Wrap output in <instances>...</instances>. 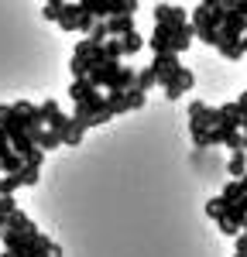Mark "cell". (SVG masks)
Returning a JSON list of instances; mask_svg holds the SVG:
<instances>
[{
	"instance_id": "6da1fadb",
	"label": "cell",
	"mask_w": 247,
	"mask_h": 257,
	"mask_svg": "<svg viewBox=\"0 0 247 257\" xmlns=\"http://www.w3.org/2000/svg\"><path fill=\"white\" fill-rule=\"evenodd\" d=\"M192 24H155L151 35V52H185L192 45Z\"/></svg>"
},
{
	"instance_id": "7a4b0ae2",
	"label": "cell",
	"mask_w": 247,
	"mask_h": 257,
	"mask_svg": "<svg viewBox=\"0 0 247 257\" xmlns=\"http://www.w3.org/2000/svg\"><path fill=\"white\" fill-rule=\"evenodd\" d=\"M151 69H155V79L165 86V82L172 79V76H175L182 65H179V55H175V52H155V59H151Z\"/></svg>"
},
{
	"instance_id": "3957f363",
	"label": "cell",
	"mask_w": 247,
	"mask_h": 257,
	"mask_svg": "<svg viewBox=\"0 0 247 257\" xmlns=\"http://www.w3.org/2000/svg\"><path fill=\"white\" fill-rule=\"evenodd\" d=\"M192 86H196V76H192L189 69H179L172 79L165 82V96H168V99H179L182 93H189Z\"/></svg>"
},
{
	"instance_id": "277c9868",
	"label": "cell",
	"mask_w": 247,
	"mask_h": 257,
	"mask_svg": "<svg viewBox=\"0 0 247 257\" xmlns=\"http://www.w3.org/2000/svg\"><path fill=\"white\" fill-rule=\"evenodd\" d=\"M55 134L62 138V144H65V148H79V144H82V134H86V127H82L76 117H69V120L59 127V131H55Z\"/></svg>"
},
{
	"instance_id": "5b68a950",
	"label": "cell",
	"mask_w": 247,
	"mask_h": 257,
	"mask_svg": "<svg viewBox=\"0 0 247 257\" xmlns=\"http://www.w3.org/2000/svg\"><path fill=\"white\" fill-rule=\"evenodd\" d=\"M38 113H41V123H48L52 131H59L62 123L69 120V117H65V113L59 110V103H55V99H45V103L38 106Z\"/></svg>"
},
{
	"instance_id": "8992f818",
	"label": "cell",
	"mask_w": 247,
	"mask_h": 257,
	"mask_svg": "<svg viewBox=\"0 0 247 257\" xmlns=\"http://www.w3.org/2000/svg\"><path fill=\"white\" fill-rule=\"evenodd\" d=\"M106 31H110V38L131 35L134 31V14H113V18H106Z\"/></svg>"
},
{
	"instance_id": "52a82bcc",
	"label": "cell",
	"mask_w": 247,
	"mask_h": 257,
	"mask_svg": "<svg viewBox=\"0 0 247 257\" xmlns=\"http://www.w3.org/2000/svg\"><path fill=\"white\" fill-rule=\"evenodd\" d=\"M155 21H158V24H185V11L182 7H172V4H158V7H155Z\"/></svg>"
},
{
	"instance_id": "ba28073f",
	"label": "cell",
	"mask_w": 247,
	"mask_h": 257,
	"mask_svg": "<svg viewBox=\"0 0 247 257\" xmlns=\"http://www.w3.org/2000/svg\"><path fill=\"white\" fill-rule=\"evenodd\" d=\"M240 38H244V35H240ZM240 38H233V35H230V38H220V41H216V52H220L223 59L237 62L240 55H247V52H244V41H240Z\"/></svg>"
},
{
	"instance_id": "9c48e42d",
	"label": "cell",
	"mask_w": 247,
	"mask_h": 257,
	"mask_svg": "<svg viewBox=\"0 0 247 257\" xmlns=\"http://www.w3.org/2000/svg\"><path fill=\"white\" fill-rule=\"evenodd\" d=\"M79 4H69V0H65V7H62L59 11V21H55V24H59L62 31H76V28H79Z\"/></svg>"
},
{
	"instance_id": "30bf717a",
	"label": "cell",
	"mask_w": 247,
	"mask_h": 257,
	"mask_svg": "<svg viewBox=\"0 0 247 257\" xmlns=\"http://www.w3.org/2000/svg\"><path fill=\"white\" fill-rule=\"evenodd\" d=\"M96 89H100L96 82H89V79H86V76H82V79H76V82H72V86H69V96H72V103H82V99L96 96Z\"/></svg>"
},
{
	"instance_id": "8fae6325",
	"label": "cell",
	"mask_w": 247,
	"mask_h": 257,
	"mask_svg": "<svg viewBox=\"0 0 247 257\" xmlns=\"http://www.w3.org/2000/svg\"><path fill=\"white\" fill-rule=\"evenodd\" d=\"M103 4V14L113 18V14H134L138 11V0H100Z\"/></svg>"
},
{
	"instance_id": "7c38bea8",
	"label": "cell",
	"mask_w": 247,
	"mask_h": 257,
	"mask_svg": "<svg viewBox=\"0 0 247 257\" xmlns=\"http://www.w3.org/2000/svg\"><path fill=\"white\" fill-rule=\"evenodd\" d=\"M35 144H38L41 151H55V148H62V138L52 131V127H41V134L35 138Z\"/></svg>"
},
{
	"instance_id": "4fadbf2b",
	"label": "cell",
	"mask_w": 247,
	"mask_h": 257,
	"mask_svg": "<svg viewBox=\"0 0 247 257\" xmlns=\"http://www.w3.org/2000/svg\"><path fill=\"white\" fill-rule=\"evenodd\" d=\"M38 175H41V165H31V161H24V165H21V172H18L21 185H35Z\"/></svg>"
},
{
	"instance_id": "5bb4252c",
	"label": "cell",
	"mask_w": 247,
	"mask_h": 257,
	"mask_svg": "<svg viewBox=\"0 0 247 257\" xmlns=\"http://www.w3.org/2000/svg\"><path fill=\"white\" fill-rule=\"evenodd\" d=\"M120 45H124V55H138L144 48V38L138 35V31H131V35H124L120 38Z\"/></svg>"
},
{
	"instance_id": "9a60e30c",
	"label": "cell",
	"mask_w": 247,
	"mask_h": 257,
	"mask_svg": "<svg viewBox=\"0 0 247 257\" xmlns=\"http://www.w3.org/2000/svg\"><path fill=\"white\" fill-rule=\"evenodd\" d=\"M103 55L110 62H120L124 59V45H120V38H106L103 41Z\"/></svg>"
},
{
	"instance_id": "2e32d148",
	"label": "cell",
	"mask_w": 247,
	"mask_h": 257,
	"mask_svg": "<svg viewBox=\"0 0 247 257\" xmlns=\"http://www.w3.org/2000/svg\"><path fill=\"white\" fill-rule=\"evenodd\" d=\"M230 175L233 178L247 175V151H233V158H230Z\"/></svg>"
},
{
	"instance_id": "e0dca14e",
	"label": "cell",
	"mask_w": 247,
	"mask_h": 257,
	"mask_svg": "<svg viewBox=\"0 0 247 257\" xmlns=\"http://www.w3.org/2000/svg\"><path fill=\"white\" fill-rule=\"evenodd\" d=\"M141 93H151V86H158V79H155V69H141L138 72V82H134Z\"/></svg>"
},
{
	"instance_id": "ac0fdd59",
	"label": "cell",
	"mask_w": 247,
	"mask_h": 257,
	"mask_svg": "<svg viewBox=\"0 0 247 257\" xmlns=\"http://www.w3.org/2000/svg\"><path fill=\"white\" fill-rule=\"evenodd\" d=\"M18 189H21V178H18V172H14V175H4V178H0V192H4V196H14Z\"/></svg>"
},
{
	"instance_id": "d6986e66",
	"label": "cell",
	"mask_w": 247,
	"mask_h": 257,
	"mask_svg": "<svg viewBox=\"0 0 247 257\" xmlns=\"http://www.w3.org/2000/svg\"><path fill=\"white\" fill-rule=\"evenodd\" d=\"M79 7L86 11V14H93L96 21H106V14H103V4H100V0H79Z\"/></svg>"
},
{
	"instance_id": "ffe728a7",
	"label": "cell",
	"mask_w": 247,
	"mask_h": 257,
	"mask_svg": "<svg viewBox=\"0 0 247 257\" xmlns=\"http://www.w3.org/2000/svg\"><path fill=\"white\" fill-rule=\"evenodd\" d=\"M89 38H93V41H100V45H103L106 38H110V31H106V21H96V24H93V31H89Z\"/></svg>"
},
{
	"instance_id": "44dd1931",
	"label": "cell",
	"mask_w": 247,
	"mask_h": 257,
	"mask_svg": "<svg viewBox=\"0 0 247 257\" xmlns=\"http://www.w3.org/2000/svg\"><path fill=\"white\" fill-rule=\"evenodd\" d=\"M62 7H65V4H62ZM62 7H55V4H45V11H41V14H45V21H59V11Z\"/></svg>"
},
{
	"instance_id": "7402d4cb",
	"label": "cell",
	"mask_w": 247,
	"mask_h": 257,
	"mask_svg": "<svg viewBox=\"0 0 247 257\" xmlns=\"http://www.w3.org/2000/svg\"><path fill=\"white\" fill-rule=\"evenodd\" d=\"M237 106H240V113H244V120H247V93H240V99H237Z\"/></svg>"
},
{
	"instance_id": "603a6c76",
	"label": "cell",
	"mask_w": 247,
	"mask_h": 257,
	"mask_svg": "<svg viewBox=\"0 0 247 257\" xmlns=\"http://www.w3.org/2000/svg\"><path fill=\"white\" fill-rule=\"evenodd\" d=\"M203 4H206V7H216V4H220V0H203Z\"/></svg>"
},
{
	"instance_id": "cb8c5ba5",
	"label": "cell",
	"mask_w": 247,
	"mask_h": 257,
	"mask_svg": "<svg viewBox=\"0 0 247 257\" xmlns=\"http://www.w3.org/2000/svg\"><path fill=\"white\" fill-rule=\"evenodd\" d=\"M240 41H244V52H247V31H244V38H240Z\"/></svg>"
},
{
	"instance_id": "d4e9b609",
	"label": "cell",
	"mask_w": 247,
	"mask_h": 257,
	"mask_svg": "<svg viewBox=\"0 0 247 257\" xmlns=\"http://www.w3.org/2000/svg\"><path fill=\"white\" fill-rule=\"evenodd\" d=\"M0 172H4V168H0Z\"/></svg>"
}]
</instances>
